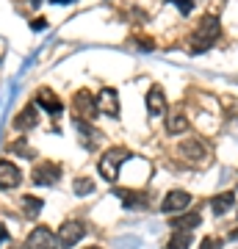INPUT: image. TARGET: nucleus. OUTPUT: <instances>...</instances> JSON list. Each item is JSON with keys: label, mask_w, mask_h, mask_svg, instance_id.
I'll return each mask as SVG.
<instances>
[{"label": "nucleus", "mask_w": 238, "mask_h": 249, "mask_svg": "<svg viewBox=\"0 0 238 249\" xmlns=\"http://www.w3.org/2000/svg\"><path fill=\"white\" fill-rule=\"evenodd\" d=\"M233 205H236V194H230V191H227V194L213 196V199H211V211H213V216H224Z\"/></svg>", "instance_id": "f3484780"}, {"label": "nucleus", "mask_w": 238, "mask_h": 249, "mask_svg": "<svg viewBox=\"0 0 238 249\" xmlns=\"http://www.w3.org/2000/svg\"><path fill=\"white\" fill-rule=\"evenodd\" d=\"M31 28H34V31H44V28H47V22H44V19H34V22H31Z\"/></svg>", "instance_id": "a878e982"}, {"label": "nucleus", "mask_w": 238, "mask_h": 249, "mask_svg": "<svg viewBox=\"0 0 238 249\" xmlns=\"http://www.w3.org/2000/svg\"><path fill=\"white\" fill-rule=\"evenodd\" d=\"M94 106H97V111H103L108 116H119V94H116V89L103 86L97 91V97H94Z\"/></svg>", "instance_id": "6e6552de"}, {"label": "nucleus", "mask_w": 238, "mask_h": 249, "mask_svg": "<svg viewBox=\"0 0 238 249\" xmlns=\"http://www.w3.org/2000/svg\"><path fill=\"white\" fill-rule=\"evenodd\" d=\"M188 130V116L183 114V108H169L166 114V133L169 136H180Z\"/></svg>", "instance_id": "9b49d317"}, {"label": "nucleus", "mask_w": 238, "mask_h": 249, "mask_svg": "<svg viewBox=\"0 0 238 249\" xmlns=\"http://www.w3.org/2000/svg\"><path fill=\"white\" fill-rule=\"evenodd\" d=\"M188 247H191V232L175 230V232H172V238H169V244L164 249H188Z\"/></svg>", "instance_id": "aec40b11"}, {"label": "nucleus", "mask_w": 238, "mask_h": 249, "mask_svg": "<svg viewBox=\"0 0 238 249\" xmlns=\"http://www.w3.org/2000/svg\"><path fill=\"white\" fill-rule=\"evenodd\" d=\"M22 183V172L11 160H0V191H11Z\"/></svg>", "instance_id": "9d476101"}, {"label": "nucleus", "mask_w": 238, "mask_h": 249, "mask_svg": "<svg viewBox=\"0 0 238 249\" xmlns=\"http://www.w3.org/2000/svg\"><path fill=\"white\" fill-rule=\"evenodd\" d=\"M219 31H221V25L216 17H211V14L202 17L197 31L191 34V53H205L208 47H213V42L219 39Z\"/></svg>", "instance_id": "f257e3e1"}, {"label": "nucleus", "mask_w": 238, "mask_h": 249, "mask_svg": "<svg viewBox=\"0 0 238 249\" xmlns=\"http://www.w3.org/2000/svg\"><path fill=\"white\" fill-rule=\"evenodd\" d=\"M72 188H75V194H78V196H86V194H92V191H94V180H89V178H78Z\"/></svg>", "instance_id": "4be33fe9"}, {"label": "nucleus", "mask_w": 238, "mask_h": 249, "mask_svg": "<svg viewBox=\"0 0 238 249\" xmlns=\"http://www.w3.org/2000/svg\"><path fill=\"white\" fill-rule=\"evenodd\" d=\"M25 249H61L58 247V238L50 227H36L25 241Z\"/></svg>", "instance_id": "0eeeda50"}, {"label": "nucleus", "mask_w": 238, "mask_h": 249, "mask_svg": "<svg viewBox=\"0 0 238 249\" xmlns=\"http://www.w3.org/2000/svg\"><path fill=\"white\" fill-rule=\"evenodd\" d=\"M188 205H191V194L183 191V188H175V191H169V194L164 196L161 211H164V213H180V211H185Z\"/></svg>", "instance_id": "1a4fd4ad"}, {"label": "nucleus", "mask_w": 238, "mask_h": 249, "mask_svg": "<svg viewBox=\"0 0 238 249\" xmlns=\"http://www.w3.org/2000/svg\"><path fill=\"white\" fill-rule=\"evenodd\" d=\"M72 106H75V114H78L80 122H92V119L97 116L94 97H92V91H86V89L75 91V97H72Z\"/></svg>", "instance_id": "423d86ee"}, {"label": "nucleus", "mask_w": 238, "mask_h": 249, "mask_svg": "<svg viewBox=\"0 0 238 249\" xmlns=\"http://www.w3.org/2000/svg\"><path fill=\"white\" fill-rule=\"evenodd\" d=\"M200 249H221V241H219V238H213V235H208V238H202Z\"/></svg>", "instance_id": "5701e85b"}, {"label": "nucleus", "mask_w": 238, "mask_h": 249, "mask_svg": "<svg viewBox=\"0 0 238 249\" xmlns=\"http://www.w3.org/2000/svg\"><path fill=\"white\" fill-rule=\"evenodd\" d=\"M128 158H130V152L122 150V147H114V150L103 152V158H100V163H97V169H100V175H103V180L114 183V180L119 178V166H122Z\"/></svg>", "instance_id": "f03ea898"}, {"label": "nucleus", "mask_w": 238, "mask_h": 249, "mask_svg": "<svg viewBox=\"0 0 238 249\" xmlns=\"http://www.w3.org/2000/svg\"><path fill=\"white\" fill-rule=\"evenodd\" d=\"M177 150H180V155H183L191 166H205V163L211 160V152H208L205 142L202 139H194V136H191V139H183Z\"/></svg>", "instance_id": "7ed1b4c3"}, {"label": "nucleus", "mask_w": 238, "mask_h": 249, "mask_svg": "<svg viewBox=\"0 0 238 249\" xmlns=\"http://www.w3.org/2000/svg\"><path fill=\"white\" fill-rule=\"evenodd\" d=\"M78 136H80V142H83V147H86L89 152L97 150V144L103 142V133H100V130H94L89 122H80V119H78Z\"/></svg>", "instance_id": "4468645a"}, {"label": "nucleus", "mask_w": 238, "mask_h": 249, "mask_svg": "<svg viewBox=\"0 0 238 249\" xmlns=\"http://www.w3.org/2000/svg\"><path fill=\"white\" fill-rule=\"evenodd\" d=\"M83 235H86V224L80 222V219H67V222H61L55 238H58V247L61 249H72Z\"/></svg>", "instance_id": "20e7f679"}, {"label": "nucleus", "mask_w": 238, "mask_h": 249, "mask_svg": "<svg viewBox=\"0 0 238 249\" xmlns=\"http://www.w3.org/2000/svg\"><path fill=\"white\" fill-rule=\"evenodd\" d=\"M200 213H183L180 219H172V230H180V232H191L194 227H200Z\"/></svg>", "instance_id": "a211bd4d"}, {"label": "nucleus", "mask_w": 238, "mask_h": 249, "mask_svg": "<svg viewBox=\"0 0 238 249\" xmlns=\"http://www.w3.org/2000/svg\"><path fill=\"white\" fill-rule=\"evenodd\" d=\"M31 180H34V186H55L61 180V166L53 163V160H42V163L34 166Z\"/></svg>", "instance_id": "39448f33"}, {"label": "nucleus", "mask_w": 238, "mask_h": 249, "mask_svg": "<svg viewBox=\"0 0 238 249\" xmlns=\"http://www.w3.org/2000/svg\"><path fill=\"white\" fill-rule=\"evenodd\" d=\"M36 106H42L47 114H53V116H61V111H64V106H61V100L55 97L50 89H42L39 94H36Z\"/></svg>", "instance_id": "dca6fc26"}, {"label": "nucleus", "mask_w": 238, "mask_h": 249, "mask_svg": "<svg viewBox=\"0 0 238 249\" xmlns=\"http://www.w3.org/2000/svg\"><path fill=\"white\" fill-rule=\"evenodd\" d=\"M172 3H175L183 14H188V11H191V6H194V0H172Z\"/></svg>", "instance_id": "b1692460"}, {"label": "nucleus", "mask_w": 238, "mask_h": 249, "mask_svg": "<svg viewBox=\"0 0 238 249\" xmlns=\"http://www.w3.org/2000/svg\"><path fill=\"white\" fill-rule=\"evenodd\" d=\"M22 213H25V219H36L42 213V196H22Z\"/></svg>", "instance_id": "6ab92c4d"}, {"label": "nucleus", "mask_w": 238, "mask_h": 249, "mask_svg": "<svg viewBox=\"0 0 238 249\" xmlns=\"http://www.w3.org/2000/svg\"><path fill=\"white\" fill-rule=\"evenodd\" d=\"M53 3H55V6H58V3H72V0H53Z\"/></svg>", "instance_id": "bb28decb"}, {"label": "nucleus", "mask_w": 238, "mask_h": 249, "mask_svg": "<svg viewBox=\"0 0 238 249\" xmlns=\"http://www.w3.org/2000/svg\"><path fill=\"white\" fill-rule=\"evenodd\" d=\"M147 111H150V116H161L166 111V94H164L161 86H152L147 91Z\"/></svg>", "instance_id": "2eb2a0df"}, {"label": "nucleus", "mask_w": 238, "mask_h": 249, "mask_svg": "<svg viewBox=\"0 0 238 249\" xmlns=\"http://www.w3.org/2000/svg\"><path fill=\"white\" fill-rule=\"evenodd\" d=\"M39 3H42V0H31V6H39Z\"/></svg>", "instance_id": "cd10ccee"}, {"label": "nucleus", "mask_w": 238, "mask_h": 249, "mask_svg": "<svg viewBox=\"0 0 238 249\" xmlns=\"http://www.w3.org/2000/svg\"><path fill=\"white\" fill-rule=\"evenodd\" d=\"M114 194L119 196L122 205H128V208H150V196L141 194V191H133V188H116Z\"/></svg>", "instance_id": "ddd939ff"}, {"label": "nucleus", "mask_w": 238, "mask_h": 249, "mask_svg": "<svg viewBox=\"0 0 238 249\" xmlns=\"http://www.w3.org/2000/svg\"><path fill=\"white\" fill-rule=\"evenodd\" d=\"M86 249H100V247H86Z\"/></svg>", "instance_id": "c85d7f7f"}, {"label": "nucleus", "mask_w": 238, "mask_h": 249, "mask_svg": "<svg viewBox=\"0 0 238 249\" xmlns=\"http://www.w3.org/2000/svg\"><path fill=\"white\" fill-rule=\"evenodd\" d=\"M36 124H39V111H36V106H25L17 116H14L11 127H14V130H34Z\"/></svg>", "instance_id": "f8f14e48"}, {"label": "nucleus", "mask_w": 238, "mask_h": 249, "mask_svg": "<svg viewBox=\"0 0 238 249\" xmlns=\"http://www.w3.org/2000/svg\"><path fill=\"white\" fill-rule=\"evenodd\" d=\"M6 241H9V230H6V227H3V222H0V247H3V244H6Z\"/></svg>", "instance_id": "393cba45"}, {"label": "nucleus", "mask_w": 238, "mask_h": 249, "mask_svg": "<svg viewBox=\"0 0 238 249\" xmlns=\"http://www.w3.org/2000/svg\"><path fill=\"white\" fill-rule=\"evenodd\" d=\"M9 152H17L19 158H31L34 155V150H31V144L25 142V139H17V142L9 144Z\"/></svg>", "instance_id": "412c9836"}]
</instances>
